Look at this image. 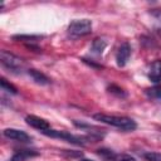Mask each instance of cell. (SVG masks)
<instances>
[{
	"label": "cell",
	"mask_w": 161,
	"mask_h": 161,
	"mask_svg": "<svg viewBox=\"0 0 161 161\" xmlns=\"http://www.w3.org/2000/svg\"><path fill=\"white\" fill-rule=\"evenodd\" d=\"M28 74H29V77H30L35 83H38V84H40V86H45V84H49V83H50V79H49L44 73H42L40 70H36V69H34V68L28 69Z\"/></svg>",
	"instance_id": "9c48e42d"
},
{
	"label": "cell",
	"mask_w": 161,
	"mask_h": 161,
	"mask_svg": "<svg viewBox=\"0 0 161 161\" xmlns=\"http://www.w3.org/2000/svg\"><path fill=\"white\" fill-rule=\"evenodd\" d=\"M92 31V21L88 19H74L68 25V33L73 36H84Z\"/></svg>",
	"instance_id": "3957f363"
},
{
	"label": "cell",
	"mask_w": 161,
	"mask_h": 161,
	"mask_svg": "<svg viewBox=\"0 0 161 161\" xmlns=\"http://www.w3.org/2000/svg\"><path fill=\"white\" fill-rule=\"evenodd\" d=\"M146 94L150 98L153 99H161V86H155L152 88H147L146 89Z\"/></svg>",
	"instance_id": "9a60e30c"
},
{
	"label": "cell",
	"mask_w": 161,
	"mask_h": 161,
	"mask_svg": "<svg viewBox=\"0 0 161 161\" xmlns=\"http://www.w3.org/2000/svg\"><path fill=\"white\" fill-rule=\"evenodd\" d=\"M25 121H26V123L29 126H31V127L42 131V132H44V131H47V130L50 128V125H49V122L47 119H44L42 117H38V116H34V114L26 116L25 117Z\"/></svg>",
	"instance_id": "52a82bcc"
},
{
	"label": "cell",
	"mask_w": 161,
	"mask_h": 161,
	"mask_svg": "<svg viewBox=\"0 0 161 161\" xmlns=\"http://www.w3.org/2000/svg\"><path fill=\"white\" fill-rule=\"evenodd\" d=\"M106 47H107V43H106V40L97 38V39H94V40H93V43H92V47H91V50H92V53H93V54L101 55V54L103 53V50L106 49Z\"/></svg>",
	"instance_id": "8fae6325"
},
{
	"label": "cell",
	"mask_w": 161,
	"mask_h": 161,
	"mask_svg": "<svg viewBox=\"0 0 161 161\" xmlns=\"http://www.w3.org/2000/svg\"><path fill=\"white\" fill-rule=\"evenodd\" d=\"M104 161H136L132 156L126 155V153H116L112 152V155L107 158H104Z\"/></svg>",
	"instance_id": "7c38bea8"
},
{
	"label": "cell",
	"mask_w": 161,
	"mask_h": 161,
	"mask_svg": "<svg viewBox=\"0 0 161 161\" xmlns=\"http://www.w3.org/2000/svg\"><path fill=\"white\" fill-rule=\"evenodd\" d=\"M45 136L48 137H52V138H60V140H64L69 143H74V145H84L86 140H89V137H80V136H75V135H72L70 132L68 131H59V130H47L43 132Z\"/></svg>",
	"instance_id": "277c9868"
},
{
	"label": "cell",
	"mask_w": 161,
	"mask_h": 161,
	"mask_svg": "<svg viewBox=\"0 0 161 161\" xmlns=\"http://www.w3.org/2000/svg\"><path fill=\"white\" fill-rule=\"evenodd\" d=\"M148 79L153 83H158L161 80V60L156 59L151 63L148 69Z\"/></svg>",
	"instance_id": "ba28073f"
},
{
	"label": "cell",
	"mask_w": 161,
	"mask_h": 161,
	"mask_svg": "<svg viewBox=\"0 0 161 161\" xmlns=\"http://www.w3.org/2000/svg\"><path fill=\"white\" fill-rule=\"evenodd\" d=\"M0 84H1V88H3L4 91H6V92H9V93H11V94H16V93H18L16 87H15L14 84H11L10 82H8L5 78H0Z\"/></svg>",
	"instance_id": "5bb4252c"
},
{
	"label": "cell",
	"mask_w": 161,
	"mask_h": 161,
	"mask_svg": "<svg viewBox=\"0 0 161 161\" xmlns=\"http://www.w3.org/2000/svg\"><path fill=\"white\" fill-rule=\"evenodd\" d=\"M43 36L42 35H14L13 39L14 40H19V42H28V43H35L38 40H40Z\"/></svg>",
	"instance_id": "4fadbf2b"
},
{
	"label": "cell",
	"mask_w": 161,
	"mask_h": 161,
	"mask_svg": "<svg viewBox=\"0 0 161 161\" xmlns=\"http://www.w3.org/2000/svg\"><path fill=\"white\" fill-rule=\"evenodd\" d=\"M3 135L6 138H10V140H14L18 142H30L31 141V137L26 132H24L21 130H16V128H5L3 131Z\"/></svg>",
	"instance_id": "5b68a950"
},
{
	"label": "cell",
	"mask_w": 161,
	"mask_h": 161,
	"mask_svg": "<svg viewBox=\"0 0 161 161\" xmlns=\"http://www.w3.org/2000/svg\"><path fill=\"white\" fill-rule=\"evenodd\" d=\"M130 55H131V45L126 42V43H122L117 50V54H116V63L118 67H125L130 59Z\"/></svg>",
	"instance_id": "8992f818"
},
{
	"label": "cell",
	"mask_w": 161,
	"mask_h": 161,
	"mask_svg": "<svg viewBox=\"0 0 161 161\" xmlns=\"http://www.w3.org/2000/svg\"><path fill=\"white\" fill-rule=\"evenodd\" d=\"M0 62L6 69H9L11 72H18L19 73L25 67V62H24L23 58L18 57V55L8 52V50H1L0 52Z\"/></svg>",
	"instance_id": "7a4b0ae2"
},
{
	"label": "cell",
	"mask_w": 161,
	"mask_h": 161,
	"mask_svg": "<svg viewBox=\"0 0 161 161\" xmlns=\"http://www.w3.org/2000/svg\"><path fill=\"white\" fill-rule=\"evenodd\" d=\"M143 157L147 160V161H161V153L160 152H146L143 155Z\"/></svg>",
	"instance_id": "2e32d148"
},
{
	"label": "cell",
	"mask_w": 161,
	"mask_h": 161,
	"mask_svg": "<svg viewBox=\"0 0 161 161\" xmlns=\"http://www.w3.org/2000/svg\"><path fill=\"white\" fill-rule=\"evenodd\" d=\"M151 15L161 24V9H153V10H151Z\"/></svg>",
	"instance_id": "ac0fdd59"
},
{
	"label": "cell",
	"mask_w": 161,
	"mask_h": 161,
	"mask_svg": "<svg viewBox=\"0 0 161 161\" xmlns=\"http://www.w3.org/2000/svg\"><path fill=\"white\" fill-rule=\"evenodd\" d=\"M93 118L96 121H99L102 123L109 125L112 127H116L121 131H135L137 128L136 121H133L130 117L126 116H114V114H106V113H96L93 114Z\"/></svg>",
	"instance_id": "6da1fadb"
},
{
	"label": "cell",
	"mask_w": 161,
	"mask_h": 161,
	"mask_svg": "<svg viewBox=\"0 0 161 161\" xmlns=\"http://www.w3.org/2000/svg\"><path fill=\"white\" fill-rule=\"evenodd\" d=\"M108 92H111V93H113V94H116L118 97H126V93L123 92V89H121L119 87H117L114 84H112V86L108 87Z\"/></svg>",
	"instance_id": "e0dca14e"
},
{
	"label": "cell",
	"mask_w": 161,
	"mask_h": 161,
	"mask_svg": "<svg viewBox=\"0 0 161 161\" xmlns=\"http://www.w3.org/2000/svg\"><path fill=\"white\" fill-rule=\"evenodd\" d=\"M39 152L38 151H34V150H18L9 161H25L28 158H31V157H35L38 156Z\"/></svg>",
	"instance_id": "30bf717a"
},
{
	"label": "cell",
	"mask_w": 161,
	"mask_h": 161,
	"mask_svg": "<svg viewBox=\"0 0 161 161\" xmlns=\"http://www.w3.org/2000/svg\"><path fill=\"white\" fill-rule=\"evenodd\" d=\"M79 161H93V160H91V158H80Z\"/></svg>",
	"instance_id": "d6986e66"
}]
</instances>
